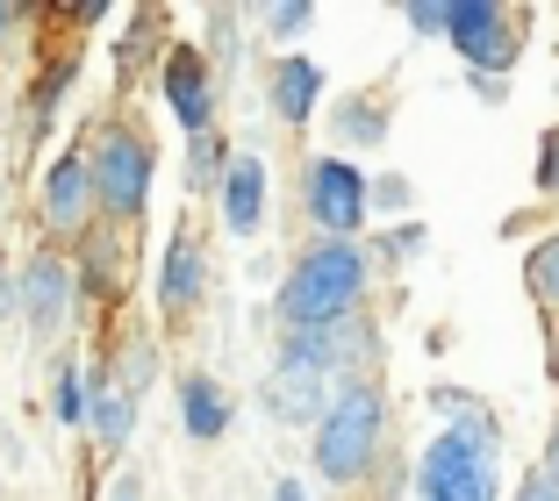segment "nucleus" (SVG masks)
Instances as JSON below:
<instances>
[{
	"mask_svg": "<svg viewBox=\"0 0 559 501\" xmlns=\"http://www.w3.org/2000/svg\"><path fill=\"white\" fill-rule=\"evenodd\" d=\"M72 72H80V50H72V58H58V65L36 80V94H29V115H36V122H50V115H58V100H66Z\"/></svg>",
	"mask_w": 559,
	"mask_h": 501,
	"instance_id": "nucleus-21",
	"label": "nucleus"
},
{
	"mask_svg": "<svg viewBox=\"0 0 559 501\" xmlns=\"http://www.w3.org/2000/svg\"><path fill=\"white\" fill-rule=\"evenodd\" d=\"M524 273H531V294H538L545 308H559V237H545L538 251H531Z\"/></svg>",
	"mask_w": 559,
	"mask_h": 501,
	"instance_id": "nucleus-22",
	"label": "nucleus"
},
{
	"mask_svg": "<svg viewBox=\"0 0 559 501\" xmlns=\"http://www.w3.org/2000/svg\"><path fill=\"white\" fill-rule=\"evenodd\" d=\"M452 50L466 58L474 80H502L516 58V15L510 8H495V0H452Z\"/></svg>",
	"mask_w": 559,
	"mask_h": 501,
	"instance_id": "nucleus-7",
	"label": "nucleus"
},
{
	"mask_svg": "<svg viewBox=\"0 0 559 501\" xmlns=\"http://www.w3.org/2000/svg\"><path fill=\"white\" fill-rule=\"evenodd\" d=\"M516 501H559V480H552V473H524V487H516Z\"/></svg>",
	"mask_w": 559,
	"mask_h": 501,
	"instance_id": "nucleus-28",
	"label": "nucleus"
},
{
	"mask_svg": "<svg viewBox=\"0 0 559 501\" xmlns=\"http://www.w3.org/2000/svg\"><path fill=\"white\" fill-rule=\"evenodd\" d=\"M130 259H136V223H94V229H86V243L72 251L80 287L108 294V301H122V287H130Z\"/></svg>",
	"mask_w": 559,
	"mask_h": 501,
	"instance_id": "nucleus-12",
	"label": "nucleus"
},
{
	"mask_svg": "<svg viewBox=\"0 0 559 501\" xmlns=\"http://www.w3.org/2000/svg\"><path fill=\"white\" fill-rule=\"evenodd\" d=\"M330 130L345 136V144H380V136H388V108H380L373 94H352L345 108L330 115Z\"/></svg>",
	"mask_w": 559,
	"mask_h": 501,
	"instance_id": "nucleus-20",
	"label": "nucleus"
},
{
	"mask_svg": "<svg viewBox=\"0 0 559 501\" xmlns=\"http://www.w3.org/2000/svg\"><path fill=\"white\" fill-rule=\"evenodd\" d=\"M373 208H409V179H373Z\"/></svg>",
	"mask_w": 559,
	"mask_h": 501,
	"instance_id": "nucleus-26",
	"label": "nucleus"
},
{
	"mask_svg": "<svg viewBox=\"0 0 559 501\" xmlns=\"http://www.w3.org/2000/svg\"><path fill=\"white\" fill-rule=\"evenodd\" d=\"M201 301H209V243L194 229H173V243H165V259H158V308L180 323Z\"/></svg>",
	"mask_w": 559,
	"mask_h": 501,
	"instance_id": "nucleus-11",
	"label": "nucleus"
},
{
	"mask_svg": "<svg viewBox=\"0 0 559 501\" xmlns=\"http://www.w3.org/2000/svg\"><path fill=\"white\" fill-rule=\"evenodd\" d=\"M538 187H545V194H559V130L538 144Z\"/></svg>",
	"mask_w": 559,
	"mask_h": 501,
	"instance_id": "nucleus-25",
	"label": "nucleus"
},
{
	"mask_svg": "<svg viewBox=\"0 0 559 501\" xmlns=\"http://www.w3.org/2000/svg\"><path fill=\"white\" fill-rule=\"evenodd\" d=\"M265 108H273L287 130H301V122L323 108V65H316V58H301V50L273 58V72H265Z\"/></svg>",
	"mask_w": 559,
	"mask_h": 501,
	"instance_id": "nucleus-14",
	"label": "nucleus"
},
{
	"mask_svg": "<svg viewBox=\"0 0 559 501\" xmlns=\"http://www.w3.org/2000/svg\"><path fill=\"white\" fill-rule=\"evenodd\" d=\"M22 29V8H15V0H0V50H8V36H15Z\"/></svg>",
	"mask_w": 559,
	"mask_h": 501,
	"instance_id": "nucleus-30",
	"label": "nucleus"
},
{
	"mask_svg": "<svg viewBox=\"0 0 559 501\" xmlns=\"http://www.w3.org/2000/svg\"><path fill=\"white\" fill-rule=\"evenodd\" d=\"M380 444H388V394L380 380H337L330 394V416L309 430V466L330 487H359L380 466Z\"/></svg>",
	"mask_w": 559,
	"mask_h": 501,
	"instance_id": "nucleus-3",
	"label": "nucleus"
},
{
	"mask_svg": "<svg viewBox=\"0 0 559 501\" xmlns=\"http://www.w3.org/2000/svg\"><path fill=\"white\" fill-rule=\"evenodd\" d=\"M430 402H438L444 430L430 437L424 458H416V494L424 501H495L502 494V487H495V452H502L495 416L466 387H438Z\"/></svg>",
	"mask_w": 559,
	"mask_h": 501,
	"instance_id": "nucleus-1",
	"label": "nucleus"
},
{
	"mask_svg": "<svg viewBox=\"0 0 559 501\" xmlns=\"http://www.w3.org/2000/svg\"><path fill=\"white\" fill-rule=\"evenodd\" d=\"M380 251H388V259H409V251H424V223H402L395 237L380 243Z\"/></svg>",
	"mask_w": 559,
	"mask_h": 501,
	"instance_id": "nucleus-27",
	"label": "nucleus"
},
{
	"mask_svg": "<svg viewBox=\"0 0 559 501\" xmlns=\"http://www.w3.org/2000/svg\"><path fill=\"white\" fill-rule=\"evenodd\" d=\"M366 287H373V251H366V243L316 237L309 251L287 265V279H280V294H273V308H280V323H287V330L345 323V315H359Z\"/></svg>",
	"mask_w": 559,
	"mask_h": 501,
	"instance_id": "nucleus-2",
	"label": "nucleus"
},
{
	"mask_svg": "<svg viewBox=\"0 0 559 501\" xmlns=\"http://www.w3.org/2000/svg\"><path fill=\"white\" fill-rule=\"evenodd\" d=\"M36 223H44L50 243L72 237V251H80L86 229L100 223V194H94V158H86V144H66L58 158L44 165V187H36Z\"/></svg>",
	"mask_w": 559,
	"mask_h": 501,
	"instance_id": "nucleus-6",
	"label": "nucleus"
},
{
	"mask_svg": "<svg viewBox=\"0 0 559 501\" xmlns=\"http://www.w3.org/2000/svg\"><path fill=\"white\" fill-rule=\"evenodd\" d=\"M330 394H337V380H330L323 366H309V358L280 351L273 372H265V416L287 422V430H316V422L330 416Z\"/></svg>",
	"mask_w": 559,
	"mask_h": 501,
	"instance_id": "nucleus-10",
	"label": "nucleus"
},
{
	"mask_svg": "<svg viewBox=\"0 0 559 501\" xmlns=\"http://www.w3.org/2000/svg\"><path fill=\"white\" fill-rule=\"evenodd\" d=\"M545 473L559 480V422H552V444H545Z\"/></svg>",
	"mask_w": 559,
	"mask_h": 501,
	"instance_id": "nucleus-31",
	"label": "nucleus"
},
{
	"mask_svg": "<svg viewBox=\"0 0 559 501\" xmlns=\"http://www.w3.org/2000/svg\"><path fill=\"white\" fill-rule=\"evenodd\" d=\"M22 301V279H8V265H0V323H8V308Z\"/></svg>",
	"mask_w": 559,
	"mask_h": 501,
	"instance_id": "nucleus-29",
	"label": "nucleus"
},
{
	"mask_svg": "<svg viewBox=\"0 0 559 501\" xmlns=\"http://www.w3.org/2000/svg\"><path fill=\"white\" fill-rule=\"evenodd\" d=\"M230 158H237V151L223 144V130L187 136V194H223V179H230Z\"/></svg>",
	"mask_w": 559,
	"mask_h": 501,
	"instance_id": "nucleus-18",
	"label": "nucleus"
},
{
	"mask_svg": "<svg viewBox=\"0 0 559 501\" xmlns=\"http://www.w3.org/2000/svg\"><path fill=\"white\" fill-rule=\"evenodd\" d=\"M230 394H223V380L215 372H187L180 380V430L194 437V444H223L230 437Z\"/></svg>",
	"mask_w": 559,
	"mask_h": 501,
	"instance_id": "nucleus-15",
	"label": "nucleus"
},
{
	"mask_svg": "<svg viewBox=\"0 0 559 501\" xmlns=\"http://www.w3.org/2000/svg\"><path fill=\"white\" fill-rule=\"evenodd\" d=\"M273 501H301V480H273Z\"/></svg>",
	"mask_w": 559,
	"mask_h": 501,
	"instance_id": "nucleus-32",
	"label": "nucleus"
},
{
	"mask_svg": "<svg viewBox=\"0 0 559 501\" xmlns=\"http://www.w3.org/2000/svg\"><path fill=\"white\" fill-rule=\"evenodd\" d=\"M301 208H309L316 237L359 243L366 223H373V179H366L352 158L323 151V158H309V172H301Z\"/></svg>",
	"mask_w": 559,
	"mask_h": 501,
	"instance_id": "nucleus-5",
	"label": "nucleus"
},
{
	"mask_svg": "<svg viewBox=\"0 0 559 501\" xmlns=\"http://www.w3.org/2000/svg\"><path fill=\"white\" fill-rule=\"evenodd\" d=\"M108 372H116V387H122V394L136 402V394H144L151 380H158V344H151V337H130V344H116V358H108Z\"/></svg>",
	"mask_w": 559,
	"mask_h": 501,
	"instance_id": "nucleus-19",
	"label": "nucleus"
},
{
	"mask_svg": "<svg viewBox=\"0 0 559 501\" xmlns=\"http://www.w3.org/2000/svg\"><path fill=\"white\" fill-rule=\"evenodd\" d=\"M409 29L416 36H444V29H452V8H444V0H416V8H409Z\"/></svg>",
	"mask_w": 559,
	"mask_h": 501,
	"instance_id": "nucleus-24",
	"label": "nucleus"
},
{
	"mask_svg": "<svg viewBox=\"0 0 559 501\" xmlns=\"http://www.w3.org/2000/svg\"><path fill=\"white\" fill-rule=\"evenodd\" d=\"M72 308H80V265H72L58 243H44V251L22 265V323H29L36 337H58V330L72 323Z\"/></svg>",
	"mask_w": 559,
	"mask_h": 501,
	"instance_id": "nucleus-8",
	"label": "nucleus"
},
{
	"mask_svg": "<svg viewBox=\"0 0 559 501\" xmlns=\"http://www.w3.org/2000/svg\"><path fill=\"white\" fill-rule=\"evenodd\" d=\"M86 430H94V444H100L108 458H116V452H130L136 402L116 387V372H108V366H94V422H86Z\"/></svg>",
	"mask_w": 559,
	"mask_h": 501,
	"instance_id": "nucleus-16",
	"label": "nucleus"
},
{
	"mask_svg": "<svg viewBox=\"0 0 559 501\" xmlns=\"http://www.w3.org/2000/svg\"><path fill=\"white\" fill-rule=\"evenodd\" d=\"M158 94L165 108H173V122H180L187 136H209L215 130V65L201 44H173L158 65Z\"/></svg>",
	"mask_w": 559,
	"mask_h": 501,
	"instance_id": "nucleus-9",
	"label": "nucleus"
},
{
	"mask_svg": "<svg viewBox=\"0 0 559 501\" xmlns=\"http://www.w3.org/2000/svg\"><path fill=\"white\" fill-rule=\"evenodd\" d=\"M265 194H273L265 158H259V151H237V158H230V179H223V194H215L223 229H230V237H259V229H265Z\"/></svg>",
	"mask_w": 559,
	"mask_h": 501,
	"instance_id": "nucleus-13",
	"label": "nucleus"
},
{
	"mask_svg": "<svg viewBox=\"0 0 559 501\" xmlns=\"http://www.w3.org/2000/svg\"><path fill=\"white\" fill-rule=\"evenodd\" d=\"M86 158H94V194H100V223H136L151 201V172H158V151H151V136L136 130L130 115H108L94 130V144H86Z\"/></svg>",
	"mask_w": 559,
	"mask_h": 501,
	"instance_id": "nucleus-4",
	"label": "nucleus"
},
{
	"mask_svg": "<svg viewBox=\"0 0 559 501\" xmlns=\"http://www.w3.org/2000/svg\"><path fill=\"white\" fill-rule=\"evenodd\" d=\"M309 22H316V8L309 0H287V8H265V29L287 44V36H309Z\"/></svg>",
	"mask_w": 559,
	"mask_h": 501,
	"instance_id": "nucleus-23",
	"label": "nucleus"
},
{
	"mask_svg": "<svg viewBox=\"0 0 559 501\" xmlns=\"http://www.w3.org/2000/svg\"><path fill=\"white\" fill-rule=\"evenodd\" d=\"M50 416L66 422L72 437H86V422H94V372L80 358H58L50 366Z\"/></svg>",
	"mask_w": 559,
	"mask_h": 501,
	"instance_id": "nucleus-17",
	"label": "nucleus"
}]
</instances>
